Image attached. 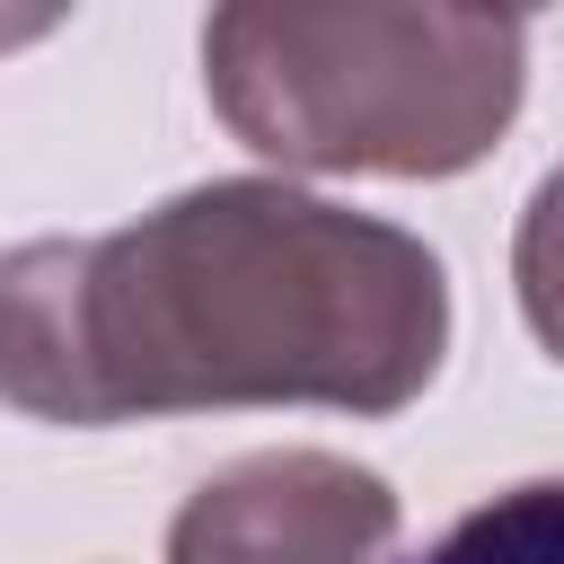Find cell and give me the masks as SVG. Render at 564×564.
Instances as JSON below:
<instances>
[{
  "label": "cell",
  "instance_id": "1",
  "mask_svg": "<svg viewBox=\"0 0 564 564\" xmlns=\"http://www.w3.org/2000/svg\"><path fill=\"white\" fill-rule=\"evenodd\" d=\"M441 352V256L273 176L167 194L97 238L0 247V405L70 432L203 405L397 414Z\"/></svg>",
  "mask_w": 564,
  "mask_h": 564
},
{
  "label": "cell",
  "instance_id": "2",
  "mask_svg": "<svg viewBox=\"0 0 564 564\" xmlns=\"http://www.w3.org/2000/svg\"><path fill=\"white\" fill-rule=\"evenodd\" d=\"M529 26L494 9L238 0L203 26V88L220 123L317 176H458L511 132Z\"/></svg>",
  "mask_w": 564,
  "mask_h": 564
},
{
  "label": "cell",
  "instance_id": "3",
  "mask_svg": "<svg viewBox=\"0 0 564 564\" xmlns=\"http://www.w3.org/2000/svg\"><path fill=\"white\" fill-rule=\"evenodd\" d=\"M397 494L335 449H256L203 476L167 529V564H388Z\"/></svg>",
  "mask_w": 564,
  "mask_h": 564
},
{
  "label": "cell",
  "instance_id": "4",
  "mask_svg": "<svg viewBox=\"0 0 564 564\" xmlns=\"http://www.w3.org/2000/svg\"><path fill=\"white\" fill-rule=\"evenodd\" d=\"M397 564H564V476L485 494L476 511H458L432 546H414Z\"/></svg>",
  "mask_w": 564,
  "mask_h": 564
},
{
  "label": "cell",
  "instance_id": "5",
  "mask_svg": "<svg viewBox=\"0 0 564 564\" xmlns=\"http://www.w3.org/2000/svg\"><path fill=\"white\" fill-rule=\"evenodd\" d=\"M511 282H520V317H529V335L564 361V167H546L538 194H529V212H520Z\"/></svg>",
  "mask_w": 564,
  "mask_h": 564
}]
</instances>
